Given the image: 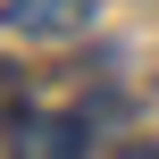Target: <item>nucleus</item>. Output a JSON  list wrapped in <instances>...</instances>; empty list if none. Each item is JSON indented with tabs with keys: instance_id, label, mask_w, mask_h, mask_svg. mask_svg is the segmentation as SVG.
Listing matches in <instances>:
<instances>
[{
	"instance_id": "obj_2",
	"label": "nucleus",
	"mask_w": 159,
	"mask_h": 159,
	"mask_svg": "<svg viewBox=\"0 0 159 159\" xmlns=\"http://www.w3.org/2000/svg\"><path fill=\"white\" fill-rule=\"evenodd\" d=\"M17 34H75L84 17H92V0H8L0 8Z\"/></svg>"
},
{
	"instance_id": "obj_1",
	"label": "nucleus",
	"mask_w": 159,
	"mask_h": 159,
	"mask_svg": "<svg viewBox=\"0 0 159 159\" xmlns=\"http://www.w3.org/2000/svg\"><path fill=\"white\" fill-rule=\"evenodd\" d=\"M84 143H92L84 117H25V109H17V151H34V159H75Z\"/></svg>"
},
{
	"instance_id": "obj_3",
	"label": "nucleus",
	"mask_w": 159,
	"mask_h": 159,
	"mask_svg": "<svg viewBox=\"0 0 159 159\" xmlns=\"http://www.w3.org/2000/svg\"><path fill=\"white\" fill-rule=\"evenodd\" d=\"M25 109V67H0V117Z\"/></svg>"
}]
</instances>
